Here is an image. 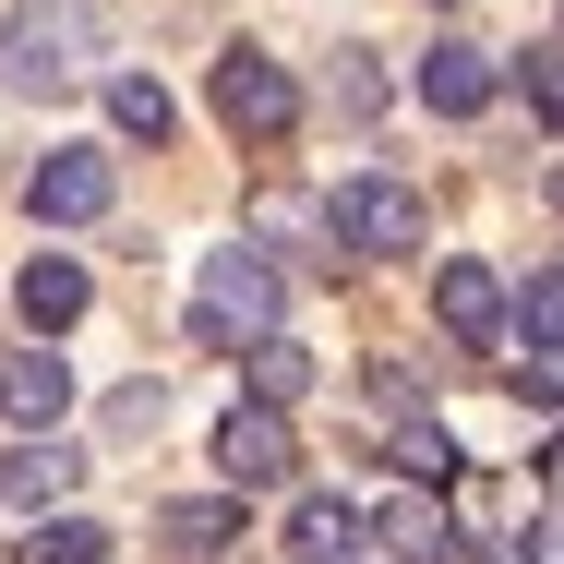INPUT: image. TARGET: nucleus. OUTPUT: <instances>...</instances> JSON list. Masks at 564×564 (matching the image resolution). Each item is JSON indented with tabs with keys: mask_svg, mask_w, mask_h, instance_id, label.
Segmentation results:
<instances>
[{
	"mask_svg": "<svg viewBox=\"0 0 564 564\" xmlns=\"http://www.w3.org/2000/svg\"><path fill=\"white\" fill-rule=\"evenodd\" d=\"M97 12L85 0H12L0 12V85L12 97H61V85H85L97 73Z\"/></svg>",
	"mask_w": 564,
	"mask_h": 564,
	"instance_id": "nucleus-1",
	"label": "nucleus"
},
{
	"mask_svg": "<svg viewBox=\"0 0 564 564\" xmlns=\"http://www.w3.org/2000/svg\"><path fill=\"white\" fill-rule=\"evenodd\" d=\"M276 264L252 252V240H228V252H205V276H193V348H252L276 337Z\"/></svg>",
	"mask_w": 564,
	"mask_h": 564,
	"instance_id": "nucleus-2",
	"label": "nucleus"
},
{
	"mask_svg": "<svg viewBox=\"0 0 564 564\" xmlns=\"http://www.w3.org/2000/svg\"><path fill=\"white\" fill-rule=\"evenodd\" d=\"M205 97H217V120L240 132V144H289V132H301V85H289L264 48H217Z\"/></svg>",
	"mask_w": 564,
	"mask_h": 564,
	"instance_id": "nucleus-3",
	"label": "nucleus"
},
{
	"mask_svg": "<svg viewBox=\"0 0 564 564\" xmlns=\"http://www.w3.org/2000/svg\"><path fill=\"white\" fill-rule=\"evenodd\" d=\"M325 228H337L348 252H421V240H433V205H421L409 181L360 169V181H337V205H325Z\"/></svg>",
	"mask_w": 564,
	"mask_h": 564,
	"instance_id": "nucleus-4",
	"label": "nucleus"
},
{
	"mask_svg": "<svg viewBox=\"0 0 564 564\" xmlns=\"http://www.w3.org/2000/svg\"><path fill=\"white\" fill-rule=\"evenodd\" d=\"M217 468H228V505H240V492H276V480L301 468V433H289L276 409H252V397H240V409L217 421Z\"/></svg>",
	"mask_w": 564,
	"mask_h": 564,
	"instance_id": "nucleus-5",
	"label": "nucleus"
},
{
	"mask_svg": "<svg viewBox=\"0 0 564 564\" xmlns=\"http://www.w3.org/2000/svg\"><path fill=\"white\" fill-rule=\"evenodd\" d=\"M109 156H85V144H61V156H36L24 169V217L36 228H85V217H109Z\"/></svg>",
	"mask_w": 564,
	"mask_h": 564,
	"instance_id": "nucleus-6",
	"label": "nucleus"
},
{
	"mask_svg": "<svg viewBox=\"0 0 564 564\" xmlns=\"http://www.w3.org/2000/svg\"><path fill=\"white\" fill-rule=\"evenodd\" d=\"M61 409H73V360L61 348H0V421L61 433Z\"/></svg>",
	"mask_w": 564,
	"mask_h": 564,
	"instance_id": "nucleus-7",
	"label": "nucleus"
},
{
	"mask_svg": "<svg viewBox=\"0 0 564 564\" xmlns=\"http://www.w3.org/2000/svg\"><path fill=\"white\" fill-rule=\"evenodd\" d=\"M360 553H372V517L348 492H301L289 505V564H360Z\"/></svg>",
	"mask_w": 564,
	"mask_h": 564,
	"instance_id": "nucleus-8",
	"label": "nucleus"
},
{
	"mask_svg": "<svg viewBox=\"0 0 564 564\" xmlns=\"http://www.w3.org/2000/svg\"><path fill=\"white\" fill-rule=\"evenodd\" d=\"M433 313H445L456 348H492L505 337V276H492V264H445V276H433Z\"/></svg>",
	"mask_w": 564,
	"mask_h": 564,
	"instance_id": "nucleus-9",
	"label": "nucleus"
},
{
	"mask_svg": "<svg viewBox=\"0 0 564 564\" xmlns=\"http://www.w3.org/2000/svg\"><path fill=\"white\" fill-rule=\"evenodd\" d=\"M421 109H433V120H480V109H492V48L445 36V48L421 61Z\"/></svg>",
	"mask_w": 564,
	"mask_h": 564,
	"instance_id": "nucleus-10",
	"label": "nucleus"
},
{
	"mask_svg": "<svg viewBox=\"0 0 564 564\" xmlns=\"http://www.w3.org/2000/svg\"><path fill=\"white\" fill-rule=\"evenodd\" d=\"M12 301H24V325H36V337H61V325H85V301H97V289H85V264H73V252H36Z\"/></svg>",
	"mask_w": 564,
	"mask_h": 564,
	"instance_id": "nucleus-11",
	"label": "nucleus"
},
{
	"mask_svg": "<svg viewBox=\"0 0 564 564\" xmlns=\"http://www.w3.org/2000/svg\"><path fill=\"white\" fill-rule=\"evenodd\" d=\"M73 480H85V445H48V433H36V445L0 456V505H61Z\"/></svg>",
	"mask_w": 564,
	"mask_h": 564,
	"instance_id": "nucleus-12",
	"label": "nucleus"
},
{
	"mask_svg": "<svg viewBox=\"0 0 564 564\" xmlns=\"http://www.w3.org/2000/svg\"><path fill=\"white\" fill-rule=\"evenodd\" d=\"M372 541H384L397 564H456V529H445V505H433V492H397V505L372 517Z\"/></svg>",
	"mask_w": 564,
	"mask_h": 564,
	"instance_id": "nucleus-13",
	"label": "nucleus"
},
{
	"mask_svg": "<svg viewBox=\"0 0 564 564\" xmlns=\"http://www.w3.org/2000/svg\"><path fill=\"white\" fill-rule=\"evenodd\" d=\"M156 541H169L181 564H217L228 541H240V505H228V492H193V505H156Z\"/></svg>",
	"mask_w": 564,
	"mask_h": 564,
	"instance_id": "nucleus-14",
	"label": "nucleus"
},
{
	"mask_svg": "<svg viewBox=\"0 0 564 564\" xmlns=\"http://www.w3.org/2000/svg\"><path fill=\"white\" fill-rule=\"evenodd\" d=\"M289 397H313V348L252 337V409H276V421H289Z\"/></svg>",
	"mask_w": 564,
	"mask_h": 564,
	"instance_id": "nucleus-15",
	"label": "nucleus"
},
{
	"mask_svg": "<svg viewBox=\"0 0 564 564\" xmlns=\"http://www.w3.org/2000/svg\"><path fill=\"white\" fill-rule=\"evenodd\" d=\"M109 120L132 132V144H169V120H181V109H169V85H156V73H120V85H109Z\"/></svg>",
	"mask_w": 564,
	"mask_h": 564,
	"instance_id": "nucleus-16",
	"label": "nucleus"
},
{
	"mask_svg": "<svg viewBox=\"0 0 564 564\" xmlns=\"http://www.w3.org/2000/svg\"><path fill=\"white\" fill-rule=\"evenodd\" d=\"M384 456H397L421 492H433V480H456V433H445V421H397V433H384Z\"/></svg>",
	"mask_w": 564,
	"mask_h": 564,
	"instance_id": "nucleus-17",
	"label": "nucleus"
},
{
	"mask_svg": "<svg viewBox=\"0 0 564 564\" xmlns=\"http://www.w3.org/2000/svg\"><path fill=\"white\" fill-rule=\"evenodd\" d=\"M517 337H529V360H553V337H564V276H553V264H529V289H517Z\"/></svg>",
	"mask_w": 564,
	"mask_h": 564,
	"instance_id": "nucleus-18",
	"label": "nucleus"
},
{
	"mask_svg": "<svg viewBox=\"0 0 564 564\" xmlns=\"http://www.w3.org/2000/svg\"><path fill=\"white\" fill-rule=\"evenodd\" d=\"M24 564H109V529H97V517H48V529L24 541Z\"/></svg>",
	"mask_w": 564,
	"mask_h": 564,
	"instance_id": "nucleus-19",
	"label": "nucleus"
},
{
	"mask_svg": "<svg viewBox=\"0 0 564 564\" xmlns=\"http://www.w3.org/2000/svg\"><path fill=\"white\" fill-rule=\"evenodd\" d=\"M156 421H169V397H156V384H120V397H109V433H120V445H144Z\"/></svg>",
	"mask_w": 564,
	"mask_h": 564,
	"instance_id": "nucleus-20",
	"label": "nucleus"
},
{
	"mask_svg": "<svg viewBox=\"0 0 564 564\" xmlns=\"http://www.w3.org/2000/svg\"><path fill=\"white\" fill-rule=\"evenodd\" d=\"M553 61H564L553 36H541V48H517V85H529V109H541V120H553V97H564V73H553Z\"/></svg>",
	"mask_w": 564,
	"mask_h": 564,
	"instance_id": "nucleus-21",
	"label": "nucleus"
},
{
	"mask_svg": "<svg viewBox=\"0 0 564 564\" xmlns=\"http://www.w3.org/2000/svg\"><path fill=\"white\" fill-rule=\"evenodd\" d=\"M337 109H348V120L384 109V85H372V61H360V48H337Z\"/></svg>",
	"mask_w": 564,
	"mask_h": 564,
	"instance_id": "nucleus-22",
	"label": "nucleus"
},
{
	"mask_svg": "<svg viewBox=\"0 0 564 564\" xmlns=\"http://www.w3.org/2000/svg\"><path fill=\"white\" fill-rule=\"evenodd\" d=\"M517 564H553V529H529V541H517Z\"/></svg>",
	"mask_w": 564,
	"mask_h": 564,
	"instance_id": "nucleus-23",
	"label": "nucleus"
}]
</instances>
